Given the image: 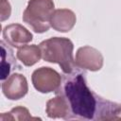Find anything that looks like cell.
<instances>
[{"mask_svg": "<svg viewBox=\"0 0 121 121\" xmlns=\"http://www.w3.org/2000/svg\"><path fill=\"white\" fill-rule=\"evenodd\" d=\"M85 73L76 68L65 74L57 95H61L69 107L68 119L112 121L121 120V104L102 98L87 85Z\"/></svg>", "mask_w": 121, "mask_h": 121, "instance_id": "obj_1", "label": "cell"}, {"mask_svg": "<svg viewBox=\"0 0 121 121\" xmlns=\"http://www.w3.org/2000/svg\"><path fill=\"white\" fill-rule=\"evenodd\" d=\"M39 46L43 60L58 63L64 74H69L78 67L73 57L74 44L68 38L53 37L43 41Z\"/></svg>", "mask_w": 121, "mask_h": 121, "instance_id": "obj_2", "label": "cell"}, {"mask_svg": "<svg viewBox=\"0 0 121 121\" xmlns=\"http://www.w3.org/2000/svg\"><path fill=\"white\" fill-rule=\"evenodd\" d=\"M53 0H29L23 13V21L36 33H43L51 26L50 19L54 12Z\"/></svg>", "mask_w": 121, "mask_h": 121, "instance_id": "obj_3", "label": "cell"}, {"mask_svg": "<svg viewBox=\"0 0 121 121\" xmlns=\"http://www.w3.org/2000/svg\"><path fill=\"white\" fill-rule=\"evenodd\" d=\"M60 75L50 67H41L36 69L31 76L34 88L41 93L56 92L61 83Z\"/></svg>", "mask_w": 121, "mask_h": 121, "instance_id": "obj_4", "label": "cell"}, {"mask_svg": "<svg viewBox=\"0 0 121 121\" xmlns=\"http://www.w3.org/2000/svg\"><path fill=\"white\" fill-rule=\"evenodd\" d=\"M75 62L78 68L90 71H98L103 66V56L95 48L86 45L78 49Z\"/></svg>", "mask_w": 121, "mask_h": 121, "instance_id": "obj_5", "label": "cell"}, {"mask_svg": "<svg viewBox=\"0 0 121 121\" xmlns=\"http://www.w3.org/2000/svg\"><path fill=\"white\" fill-rule=\"evenodd\" d=\"M27 91V81L26 77L22 74L14 73L2 83V92L4 95L10 100H18L24 97Z\"/></svg>", "mask_w": 121, "mask_h": 121, "instance_id": "obj_6", "label": "cell"}, {"mask_svg": "<svg viewBox=\"0 0 121 121\" xmlns=\"http://www.w3.org/2000/svg\"><path fill=\"white\" fill-rule=\"evenodd\" d=\"M3 38L7 44L12 47H21L32 41V34L20 24H11L4 27Z\"/></svg>", "mask_w": 121, "mask_h": 121, "instance_id": "obj_7", "label": "cell"}, {"mask_svg": "<svg viewBox=\"0 0 121 121\" xmlns=\"http://www.w3.org/2000/svg\"><path fill=\"white\" fill-rule=\"evenodd\" d=\"M76 14L68 9H59L54 10L51 15V26L60 32L70 31L76 24Z\"/></svg>", "mask_w": 121, "mask_h": 121, "instance_id": "obj_8", "label": "cell"}, {"mask_svg": "<svg viewBox=\"0 0 121 121\" xmlns=\"http://www.w3.org/2000/svg\"><path fill=\"white\" fill-rule=\"evenodd\" d=\"M46 113L50 118H63L68 119L69 107L66 99L61 95H57L55 97L49 99L46 103Z\"/></svg>", "mask_w": 121, "mask_h": 121, "instance_id": "obj_9", "label": "cell"}, {"mask_svg": "<svg viewBox=\"0 0 121 121\" xmlns=\"http://www.w3.org/2000/svg\"><path fill=\"white\" fill-rule=\"evenodd\" d=\"M17 59L26 66H32L42 58L40 46L36 44H26L19 47L16 53Z\"/></svg>", "mask_w": 121, "mask_h": 121, "instance_id": "obj_10", "label": "cell"}, {"mask_svg": "<svg viewBox=\"0 0 121 121\" xmlns=\"http://www.w3.org/2000/svg\"><path fill=\"white\" fill-rule=\"evenodd\" d=\"M1 121H11V120H41L39 117H33L30 115L28 110L25 107L18 106L13 108L10 112H3L0 116Z\"/></svg>", "mask_w": 121, "mask_h": 121, "instance_id": "obj_11", "label": "cell"}, {"mask_svg": "<svg viewBox=\"0 0 121 121\" xmlns=\"http://www.w3.org/2000/svg\"><path fill=\"white\" fill-rule=\"evenodd\" d=\"M1 49H2V61H1V65H2V76H1V79L5 80L11 68V64L13 63V55H12V51L11 49H9V47H6L5 44V41H1Z\"/></svg>", "mask_w": 121, "mask_h": 121, "instance_id": "obj_12", "label": "cell"}, {"mask_svg": "<svg viewBox=\"0 0 121 121\" xmlns=\"http://www.w3.org/2000/svg\"><path fill=\"white\" fill-rule=\"evenodd\" d=\"M11 9L8 0H1V21H5L10 15Z\"/></svg>", "mask_w": 121, "mask_h": 121, "instance_id": "obj_13", "label": "cell"}]
</instances>
